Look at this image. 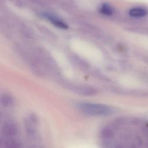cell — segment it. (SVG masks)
Segmentation results:
<instances>
[{
  "instance_id": "obj_1",
  "label": "cell",
  "mask_w": 148,
  "mask_h": 148,
  "mask_svg": "<svg viewBox=\"0 0 148 148\" xmlns=\"http://www.w3.org/2000/svg\"><path fill=\"white\" fill-rule=\"evenodd\" d=\"M77 107L83 113L91 116H107L113 111L111 107L99 103L83 102L79 103Z\"/></svg>"
},
{
  "instance_id": "obj_2",
  "label": "cell",
  "mask_w": 148,
  "mask_h": 148,
  "mask_svg": "<svg viewBox=\"0 0 148 148\" xmlns=\"http://www.w3.org/2000/svg\"><path fill=\"white\" fill-rule=\"evenodd\" d=\"M148 13L147 10L143 7L137 6L131 8L129 10V14L132 17L135 18H140L145 17Z\"/></svg>"
},
{
  "instance_id": "obj_3",
  "label": "cell",
  "mask_w": 148,
  "mask_h": 148,
  "mask_svg": "<svg viewBox=\"0 0 148 148\" xmlns=\"http://www.w3.org/2000/svg\"><path fill=\"white\" fill-rule=\"evenodd\" d=\"M45 17L55 26L62 29L68 28V25H66V24L62 20H61L60 19H59L58 18L50 14H46Z\"/></svg>"
},
{
  "instance_id": "obj_4",
  "label": "cell",
  "mask_w": 148,
  "mask_h": 148,
  "mask_svg": "<svg viewBox=\"0 0 148 148\" xmlns=\"http://www.w3.org/2000/svg\"><path fill=\"white\" fill-rule=\"evenodd\" d=\"M100 12L105 15L110 16L113 14V10L110 5L107 3H104L101 6L100 8Z\"/></svg>"
},
{
  "instance_id": "obj_5",
  "label": "cell",
  "mask_w": 148,
  "mask_h": 148,
  "mask_svg": "<svg viewBox=\"0 0 148 148\" xmlns=\"http://www.w3.org/2000/svg\"><path fill=\"white\" fill-rule=\"evenodd\" d=\"M145 131H146V134L148 136V126L146 127V128L145 129Z\"/></svg>"
}]
</instances>
